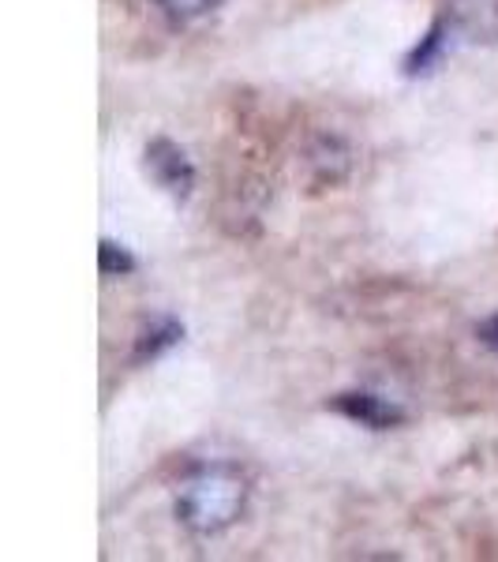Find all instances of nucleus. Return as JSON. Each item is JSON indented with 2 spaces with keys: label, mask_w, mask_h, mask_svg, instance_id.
Instances as JSON below:
<instances>
[{
  "label": "nucleus",
  "mask_w": 498,
  "mask_h": 562,
  "mask_svg": "<svg viewBox=\"0 0 498 562\" xmlns=\"http://www.w3.org/2000/svg\"><path fill=\"white\" fill-rule=\"evenodd\" d=\"M248 506V477L233 465H210L183 480L177 495V517L199 537L229 529Z\"/></svg>",
  "instance_id": "obj_1"
},
{
  "label": "nucleus",
  "mask_w": 498,
  "mask_h": 562,
  "mask_svg": "<svg viewBox=\"0 0 498 562\" xmlns=\"http://www.w3.org/2000/svg\"><path fill=\"white\" fill-rule=\"evenodd\" d=\"M146 173L162 184L169 196L183 199L191 191V180H195V173H191L188 157H183L180 147H173L169 139H154L151 147H146Z\"/></svg>",
  "instance_id": "obj_2"
},
{
  "label": "nucleus",
  "mask_w": 498,
  "mask_h": 562,
  "mask_svg": "<svg viewBox=\"0 0 498 562\" xmlns=\"http://www.w3.org/2000/svg\"><path fill=\"white\" fill-rule=\"evenodd\" d=\"M337 409H345L348 417L364 420V424H371V428H390V424H398V420H401L398 409L382 406V401L371 398V394H348V398L337 401Z\"/></svg>",
  "instance_id": "obj_3"
},
{
  "label": "nucleus",
  "mask_w": 498,
  "mask_h": 562,
  "mask_svg": "<svg viewBox=\"0 0 498 562\" xmlns=\"http://www.w3.org/2000/svg\"><path fill=\"white\" fill-rule=\"evenodd\" d=\"M173 20H195V15H206L210 8H217L222 0H157Z\"/></svg>",
  "instance_id": "obj_4"
},
{
  "label": "nucleus",
  "mask_w": 498,
  "mask_h": 562,
  "mask_svg": "<svg viewBox=\"0 0 498 562\" xmlns=\"http://www.w3.org/2000/svg\"><path fill=\"white\" fill-rule=\"evenodd\" d=\"M102 270L105 274H112V270H131V259L124 256V251H117V244L105 241L102 244Z\"/></svg>",
  "instance_id": "obj_5"
},
{
  "label": "nucleus",
  "mask_w": 498,
  "mask_h": 562,
  "mask_svg": "<svg viewBox=\"0 0 498 562\" xmlns=\"http://www.w3.org/2000/svg\"><path fill=\"white\" fill-rule=\"evenodd\" d=\"M479 338H484L487 346H495V349H498V315H495V319H487L484 327H479Z\"/></svg>",
  "instance_id": "obj_6"
}]
</instances>
